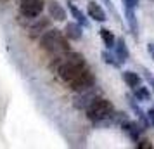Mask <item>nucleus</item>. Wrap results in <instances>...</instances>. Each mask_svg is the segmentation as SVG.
<instances>
[{
	"mask_svg": "<svg viewBox=\"0 0 154 149\" xmlns=\"http://www.w3.org/2000/svg\"><path fill=\"white\" fill-rule=\"evenodd\" d=\"M123 4H125L126 7H137L139 5V0H123Z\"/></svg>",
	"mask_w": 154,
	"mask_h": 149,
	"instance_id": "nucleus-21",
	"label": "nucleus"
},
{
	"mask_svg": "<svg viewBox=\"0 0 154 149\" xmlns=\"http://www.w3.org/2000/svg\"><path fill=\"white\" fill-rule=\"evenodd\" d=\"M49 24H50L49 17H40V19H36V21L29 26V35L31 36H42L43 33L49 29Z\"/></svg>",
	"mask_w": 154,
	"mask_h": 149,
	"instance_id": "nucleus-8",
	"label": "nucleus"
},
{
	"mask_svg": "<svg viewBox=\"0 0 154 149\" xmlns=\"http://www.w3.org/2000/svg\"><path fill=\"white\" fill-rule=\"evenodd\" d=\"M64 35L68 36L69 40H73V42H78V40L83 36V26L76 21L66 23V26H64Z\"/></svg>",
	"mask_w": 154,
	"mask_h": 149,
	"instance_id": "nucleus-6",
	"label": "nucleus"
},
{
	"mask_svg": "<svg viewBox=\"0 0 154 149\" xmlns=\"http://www.w3.org/2000/svg\"><path fill=\"white\" fill-rule=\"evenodd\" d=\"M87 116L88 120L92 121H102V120H107L109 116H112V104L109 101L102 99V97H97L95 101H92V104L87 109Z\"/></svg>",
	"mask_w": 154,
	"mask_h": 149,
	"instance_id": "nucleus-2",
	"label": "nucleus"
},
{
	"mask_svg": "<svg viewBox=\"0 0 154 149\" xmlns=\"http://www.w3.org/2000/svg\"><path fill=\"white\" fill-rule=\"evenodd\" d=\"M100 56H102V59H104V63H106V64H111L112 68H119V64H121V63H119V61H116L118 57H116V56H112L111 52L104 50V52H102Z\"/></svg>",
	"mask_w": 154,
	"mask_h": 149,
	"instance_id": "nucleus-16",
	"label": "nucleus"
},
{
	"mask_svg": "<svg viewBox=\"0 0 154 149\" xmlns=\"http://www.w3.org/2000/svg\"><path fill=\"white\" fill-rule=\"evenodd\" d=\"M135 146H137V147H140V149H152V144L147 141V139H142V141H139Z\"/></svg>",
	"mask_w": 154,
	"mask_h": 149,
	"instance_id": "nucleus-18",
	"label": "nucleus"
},
{
	"mask_svg": "<svg viewBox=\"0 0 154 149\" xmlns=\"http://www.w3.org/2000/svg\"><path fill=\"white\" fill-rule=\"evenodd\" d=\"M133 95H135V99L137 101H142V102L151 99V92H149V88H147V87H140V85L133 88Z\"/></svg>",
	"mask_w": 154,
	"mask_h": 149,
	"instance_id": "nucleus-15",
	"label": "nucleus"
},
{
	"mask_svg": "<svg viewBox=\"0 0 154 149\" xmlns=\"http://www.w3.org/2000/svg\"><path fill=\"white\" fill-rule=\"evenodd\" d=\"M47 9H49V16L52 19H56V21H64L66 19V11L57 0H50L47 4Z\"/></svg>",
	"mask_w": 154,
	"mask_h": 149,
	"instance_id": "nucleus-7",
	"label": "nucleus"
},
{
	"mask_svg": "<svg viewBox=\"0 0 154 149\" xmlns=\"http://www.w3.org/2000/svg\"><path fill=\"white\" fill-rule=\"evenodd\" d=\"M125 17H126V23H128V28L132 31V35L137 38L139 36V24H137V16L133 12V7H126L125 5Z\"/></svg>",
	"mask_w": 154,
	"mask_h": 149,
	"instance_id": "nucleus-11",
	"label": "nucleus"
},
{
	"mask_svg": "<svg viewBox=\"0 0 154 149\" xmlns=\"http://www.w3.org/2000/svg\"><path fill=\"white\" fill-rule=\"evenodd\" d=\"M147 118H149V123H151V127H154V107H151V109L147 111Z\"/></svg>",
	"mask_w": 154,
	"mask_h": 149,
	"instance_id": "nucleus-19",
	"label": "nucleus"
},
{
	"mask_svg": "<svg viewBox=\"0 0 154 149\" xmlns=\"http://www.w3.org/2000/svg\"><path fill=\"white\" fill-rule=\"evenodd\" d=\"M114 54L118 57L119 63H126L128 61V57H130V50L126 47V42L123 38H118L116 40V45H114Z\"/></svg>",
	"mask_w": 154,
	"mask_h": 149,
	"instance_id": "nucleus-10",
	"label": "nucleus"
},
{
	"mask_svg": "<svg viewBox=\"0 0 154 149\" xmlns=\"http://www.w3.org/2000/svg\"><path fill=\"white\" fill-rule=\"evenodd\" d=\"M87 12H88V16H90L92 19H95V21H99V23H104L106 19H107V17H106L104 9L100 7L97 2H88Z\"/></svg>",
	"mask_w": 154,
	"mask_h": 149,
	"instance_id": "nucleus-9",
	"label": "nucleus"
},
{
	"mask_svg": "<svg viewBox=\"0 0 154 149\" xmlns=\"http://www.w3.org/2000/svg\"><path fill=\"white\" fill-rule=\"evenodd\" d=\"M100 38H102V42H104L106 49H114V45H116V36L112 33L111 29L107 28H100Z\"/></svg>",
	"mask_w": 154,
	"mask_h": 149,
	"instance_id": "nucleus-13",
	"label": "nucleus"
},
{
	"mask_svg": "<svg viewBox=\"0 0 154 149\" xmlns=\"http://www.w3.org/2000/svg\"><path fill=\"white\" fill-rule=\"evenodd\" d=\"M121 127H123V130L126 132V135L132 139L135 144L140 141V132L144 130V128H140L135 121H128L126 118H123V121H121Z\"/></svg>",
	"mask_w": 154,
	"mask_h": 149,
	"instance_id": "nucleus-5",
	"label": "nucleus"
},
{
	"mask_svg": "<svg viewBox=\"0 0 154 149\" xmlns=\"http://www.w3.org/2000/svg\"><path fill=\"white\" fill-rule=\"evenodd\" d=\"M123 82L133 90L135 87L140 85V76L137 73H133V71H123Z\"/></svg>",
	"mask_w": 154,
	"mask_h": 149,
	"instance_id": "nucleus-14",
	"label": "nucleus"
},
{
	"mask_svg": "<svg viewBox=\"0 0 154 149\" xmlns=\"http://www.w3.org/2000/svg\"><path fill=\"white\" fill-rule=\"evenodd\" d=\"M68 83H69V87L73 90H76V92H85V90H88V88L94 87L95 78H94V75H92V71L88 70V68H85L80 75H76V76L71 80V82H68Z\"/></svg>",
	"mask_w": 154,
	"mask_h": 149,
	"instance_id": "nucleus-3",
	"label": "nucleus"
},
{
	"mask_svg": "<svg viewBox=\"0 0 154 149\" xmlns=\"http://www.w3.org/2000/svg\"><path fill=\"white\" fill-rule=\"evenodd\" d=\"M102 2H104L106 5L109 7V11H111L112 14H114V16H118V12H116V9H114V5H112V2H111V0H102Z\"/></svg>",
	"mask_w": 154,
	"mask_h": 149,
	"instance_id": "nucleus-20",
	"label": "nucleus"
},
{
	"mask_svg": "<svg viewBox=\"0 0 154 149\" xmlns=\"http://www.w3.org/2000/svg\"><path fill=\"white\" fill-rule=\"evenodd\" d=\"M142 73H144V78L147 80V83H149V85H151V88L154 90V75H151V71L146 70V68L142 70Z\"/></svg>",
	"mask_w": 154,
	"mask_h": 149,
	"instance_id": "nucleus-17",
	"label": "nucleus"
},
{
	"mask_svg": "<svg viewBox=\"0 0 154 149\" xmlns=\"http://www.w3.org/2000/svg\"><path fill=\"white\" fill-rule=\"evenodd\" d=\"M45 2L43 0H23L21 2V14L28 19H36V16L42 14L43 11V5Z\"/></svg>",
	"mask_w": 154,
	"mask_h": 149,
	"instance_id": "nucleus-4",
	"label": "nucleus"
},
{
	"mask_svg": "<svg viewBox=\"0 0 154 149\" xmlns=\"http://www.w3.org/2000/svg\"><path fill=\"white\" fill-rule=\"evenodd\" d=\"M68 9H69L71 16L75 17V21L80 23V24H82L83 28H88V26H90V21H88V19L85 17V14H83V12H82V11H80L78 7H76V5H75V4H71V2H69V4H68Z\"/></svg>",
	"mask_w": 154,
	"mask_h": 149,
	"instance_id": "nucleus-12",
	"label": "nucleus"
},
{
	"mask_svg": "<svg viewBox=\"0 0 154 149\" xmlns=\"http://www.w3.org/2000/svg\"><path fill=\"white\" fill-rule=\"evenodd\" d=\"M68 36L64 35L61 29H47L42 36H40V47L45 49L50 54H64L69 50V43H68Z\"/></svg>",
	"mask_w": 154,
	"mask_h": 149,
	"instance_id": "nucleus-1",
	"label": "nucleus"
}]
</instances>
